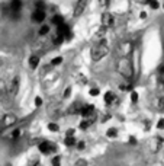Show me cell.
Here are the masks:
<instances>
[{
	"mask_svg": "<svg viewBox=\"0 0 164 166\" xmlns=\"http://www.w3.org/2000/svg\"><path fill=\"white\" fill-rule=\"evenodd\" d=\"M113 25H115V18H113V15L109 13V12H105L103 15H102V26L109 29Z\"/></svg>",
	"mask_w": 164,
	"mask_h": 166,
	"instance_id": "5",
	"label": "cell"
},
{
	"mask_svg": "<svg viewBox=\"0 0 164 166\" xmlns=\"http://www.w3.org/2000/svg\"><path fill=\"white\" fill-rule=\"evenodd\" d=\"M52 41H54V44H55V45H58V44H61V42L64 41V38H63V37H60V35H57V37H55V38L52 39Z\"/></svg>",
	"mask_w": 164,
	"mask_h": 166,
	"instance_id": "26",
	"label": "cell"
},
{
	"mask_svg": "<svg viewBox=\"0 0 164 166\" xmlns=\"http://www.w3.org/2000/svg\"><path fill=\"white\" fill-rule=\"evenodd\" d=\"M16 121H17V117L15 114H5L3 118H2V127L3 128L12 127L13 124H16Z\"/></svg>",
	"mask_w": 164,
	"mask_h": 166,
	"instance_id": "6",
	"label": "cell"
},
{
	"mask_svg": "<svg viewBox=\"0 0 164 166\" xmlns=\"http://www.w3.org/2000/svg\"><path fill=\"white\" fill-rule=\"evenodd\" d=\"M90 95H92V96H97V95H99V89L97 88L90 89Z\"/></svg>",
	"mask_w": 164,
	"mask_h": 166,
	"instance_id": "30",
	"label": "cell"
},
{
	"mask_svg": "<svg viewBox=\"0 0 164 166\" xmlns=\"http://www.w3.org/2000/svg\"><path fill=\"white\" fill-rule=\"evenodd\" d=\"M48 32H49V28L47 26V25H44V26L39 29V35H47Z\"/></svg>",
	"mask_w": 164,
	"mask_h": 166,
	"instance_id": "24",
	"label": "cell"
},
{
	"mask_svg": "<svg viewBox=\"0 0 164 166\" xmlns=\"http://www.w3.org/2000/svg\"><path fill=\"white\" fill-rule=\"evenodd\" d=\"M109 2L110 0H105V6H109Z\"/></svg>",
	"mask_w": 164,
	"mask_h": 166,
	"instance_id": "40",
	"label": "cell"
},
{
	"mask_svg": "<svg viewBox=\"0 0 164 166\" xmlns=\"http://www.w3.org/2000/svg\"><path fill=\"white\" fill-rule=\"evenodd\" d=\"M155 105H157V109L158 111H164V96H158V98H157Z\"/></svg>",
	"mask_w": 164,
	"mask_h": 166,
	"instance_id": "16",
	"label": "cell"
},
{
	"mask_svg": "<svg viewBox=\"0 0 164 166\" xmlns=\"http://www.w3.org/2000/svg\"><path fill=\"white\" fill-rule=\"evenodd\" d=\"M22 9V0H12L10 3V10H12V15L13 16H17L19 12Z\"/></svg>",
	"mask_w": 164,
	"mask_h": 166,
	"instance_id": "8",
	"label": "cell"
},
{
	"mask_svg": "<svg viewBox=\"0 0 164 166\" xmlns=\"http://www.w3.org/2000/svg\"><path fill=\"white\" fill-rule=\"evenodd\" d=\"M77 147H78V149H80V150H82V149H84V141H80Z\"/></svg>",
	"mask_w": 164,
	"mask_h": 166,
	"instance_id": "36",
	"label": "cell"
},
{
	"mask_svg": "<svg viewBox=\"0 0 164 166\" xmlns=\"http://www.w3.org/2000/svg\"><path fill=\"white\" fill-rule=\"evenodd\" d=\"M157 127L161 130V128H164V120H160L158 121V124H157Z\"/></svg>",
	"mask_w": 164,
	"mask_h": 166,
	"instance_id": "32",
	"label": "cell"
},
{
	"mask_svg": "<svg viewBox=\"0 0 164 166\" xmlns=\"http://www.w3.org/2000/svg\"><path fill=\"white\" fill-rule=\"evenodd\" d=\"M132 42L131 41H122L118 47H116V51L119 54L120 58H129V55L132 53Z\"/></svg>",
	"mask_w": 164,
	"mask_h": 166,
	"instance_id": "3",
	"label": "cell"
},
{
	"mask_svg": "<svg viewBox=\"0 0 164 166\" xmlns=\"http://www.w3.org/2000/svg\"><path fill=\"white\" fill-rule=\"evenodd\" d=\"M52 22H54L55 25H58V26H60V25L64 23V21H63V18H61V16H54V18H52Z\"/></svg>",
	"mask_w": 164,
	"mask_h": 166,
	"instance_id": "20",
	"label": "cell"
},
{
	"mask_svg": "<svg viewBox=\"0 0 164 166\" xmlns=\"http://www.w3.org/2000/svg\"><path fill=\"white\" fill-rule=\"evenodd\" d=\"M73 136H74V130L71 128V130H68V131H67V137H73Z\"/></svg>",
	"mask_w": 164,
	"mask_h": 166,
	"instance_id": "33",
	"label": "cell"
},
{
	"mask_svg": "<svg viewBox=\"0 0 164 166\" xmlns=\"http://www.w3.org/2000/svg\"><path fill=\"white\" fill-rule=\"evenodd\" d=\"M131 99H132V102H137L138 101V93L137 92H132L131 93Z\"/></svg>",
	"mask_w": 164,
	"mask_h": 166,
	"instance_id": "31",
	"label": "cell"
},
{
	"mask_svg": "<svg viewBox=\"0 0 164 166\" xmlns=\"http://www.w3.org/2000/svg\"><path fill=\"white\" fill-rule=\"evenodd\" d=\"M41 104H42V99H41V98H36V99H35V105L39 106Z\"/></svg>",
	"mask_w": 164,
	"mask_h": 166,
	"instance_id": "34",
	"label": "cell"
},
{
	"mask_svg": "<svg viewBox=\"0 0 164 166\" xmlns=\"http://www.w3.org/2000/svg\"><path fill=\"white\" fill-rule=\"evenodd\" d=\"M108 137H110V138H113V137H116V136H118V131H116L115 128H109V130H108Z\"/></svg>",
	"mask_w": 164,
	"mask_h": 166,
	"instance_id": "19",
	"label": "cell"
},
{
	"mask_svg": "<svg viewBox=\"0 0 164 166\" xmlns=\"http://www.w3.org/2000/svg\"><path fill=\"white\" fill-rule=\"evenodd\" d=\"M80 109H82V106L78 105V104H74V105L70 108V112L71 114H76V112H80Z\"/></svg>",
	"mask_w": 164,
	"mask_h": 166,
	"instance_id": "18",
	"label": "cell"
},
{
	"mask_svg": "<svg viewBox=\"0 0 164 166\" xmlns=\"http://www.w3.org/2000/svg\"><path fill=\"white\" fill-rule=\"evenodd\" d=\"M129 140H131V143H132V144H135V143H137V141H135V138H134V137H131Z\"/></svg>",
	"mask_w": 164,
	"mask_h": 166,
	"instance_id": "39",
	"label": "cell"
},
{
	"mask_svg": "<svg viewBox=\"0 0 164 166\" xmlns=\"http://www.w3.org/2000/svg\"><path fill=\"white\" fill-rule=\"evenodd\" d=\"M80 114H82L83 117H86V118H92V117H94V106L93 105H84V106H82Z\"/></svg>",
	"mask_w": 164,
	"mask_h": 166,
	"instance_id": "9",
	"label": "cell"
},
{
	"mask_svg": "<svg viewBox=\"0 0 164 166\" xmlns=\"http://www.w3.org/2000/svg\"><path fill=\"white\" fill-rule=\"evenodd\" d=\"M86 6H87V0H77L76 6H74V12H73L74 18L82 16L84 9H86Z\"/></svg>",
	"mask_w": 164,
	"mask_h": 166,
	"instance_id": "7",
	"label": "cell"
},
{
	"mask_svg": "<svg viewBox=\"0 0 164 166\" xmlns=\"http://www.w3.org/2000/svg\"><path fill=\"white\" fill-rule=\"evenodd\" d=\"M48 130H51V131H58L60 127H58L57 124H54V122H49V124H48Z\"/></svg>",
	"mask_w": 164,
	"mask_h": 166,
	"instance_id": "23",
	"label": "cell"
},
{
	"mask_svg": "<svg viewBox=\"0 0 164 166\" xmlns=\"http://www.w3.org/2000/svg\"><path fill=\"white\" fill-rule=\"evenodd\" d=\"M148 5L151 6L153 9H157V7H158V3H157V0H148Z\"/></svg>",
	"mask_w": 164,
	"mask_h": 166,
	"instance_id": "27",
	"label": "cell"
},
{
	"mask_svg": "<svg viewBox=\"0 0 164 166\" xmlns=\"http://www.w3.org/2000/svg\"><path fill=\"white\" fill-rule=\"evenodd\" d=\"M93 122H94V117H92V118H86V120H83V121L80 122V128H82V130H86V128H89Z\"/></svg>",
	"mask_w": 164,
	"mask_h": 166,
	"instance_id": "14",
	"label": "cell"
},
{
	"mask_svg": "<svg viewBox=\"0 0 164 166\" xmlns=\"http://www.w3.org/2000/svg\"><path fill=\"white\" fill-rule=\"evenodd\" d=\"M158 72L161 73V74H164V66H160V69H158Z\"/></svg>",
	"mask_w": 164,
	"mask_h": 166,
	"instance_id": "37",
	"label": "cell"
},
{
	"mask_svg": "<svg viewBox=\"0 0 164 166\" xmlns=\"http://www.w3.org/2000/svg\"><path fill=\"white\" fill-rule=\"evenodd\" d=\"M19 86H21V79H19V76H15V77L10 80V85H9V88H7L9 96L15 98L17 95V92H19Z\"/></svg>",
	"mask_w": 164,
	"mask_h": 166,
	"instance_id": "4",
	"label": "cell"
},
{
	"mask_svg": "<svg viewBox=\"0 0 164 166\" xmlns=\"http://www.w3.org/2000/svg\"><path fill=\"white\" fill-rule=\"evenodd\" d=\"M70 92H71V88H67V89H66V92H64V98H67V96L70 95Z\"/></svg>",
	"mask_w": 164,
	"mask_h": 166,
	"instance_id": "35",
	"label": "cell"
},
{
	"mask_svg": "<svg viewBox=\"0 0 164 166\" xmlns=\"http://www.w3.org/2000/svg\"><path fill=\"white\" fill-rule=\"evenodd\" d=\"M64 143H66V146H74L76 144V140H74V137H67L64 140Z\"/></svg>",
	"mask_w": 164,
	"mask_h": 166,
	"instance_id": "21",
	"label": "cell"
},
{
	"mask_svg": "<svg viewBox=\"0 0 164 166\" xmlns=\"http://www.w3.org/2000/svg\"><path fill=\"white\" fill-rule=\"evenodd\" d=\"M116 69H118V73L125 79H131L134 76V69H132V63L129 58H119Z\"/></svg>",
	"mask_w": 164,
	"mask_h": 166,
	"instance_id": "2",
	"label": "cell"
},
{
	"mask_svg": "<svg viewBox=\"0 0 164 166\" xmlns=\"http://www.w3.org/2000/svg\"><path fill=\"white\" fill-rule=\"evenodd\" d=\"M113 101H115L113 92H106V95H105V102H106V104H112Z\"/></svg>",
	"mask_w": 164,
	"mask_h": 166,
	"instance_id": "15",
	"label": "cell"
},
{
	"mask_svg": "<svg viewBox=\"0 0 164 166\" xmlns=\"http://www.w3.org/2000/svg\"><path fill=\"white\" fill-rule=\"evenodd\" d=\"M161 144H163V138L161 137H155L153 138V141H151V150H153V153H157L161 147Z\"/></svg>",
	"mask_w": 164,
	"mask_h": 166,
	"instance_id": "11",
	"label": "cell"
},
{
	"mask_svg": "<svg viewBox=\"0 0 164 166\" xmlns=\"http://www.w3.org/2000/svg\"><path fill=\"white\" fill-rule=\"evenodd\" d=\"M7 96H9V93H7V88H6L5 82L0 80V102H5V101L7 99Z\"/></svg>",
	"mask_w": 164,
	"mask_h": 166,
	"instance_id": "12",
	"label": "cell"
},
{
	"mask_svg": "<svg viewBox=\"0 0 164 166\" xmlns=\"http://www.w3.org/2000/svg\"><path fill=\"white\" fill-rule=\"evenodd\" d=\"M76 166H87V162L84 160V159H78L76 162Z\"/></svg>",
	"mask_w": 164,
	"mask_h": 166,
	"instance_id": "29",
	"label": "cell"
},
{
	"mask_svg": "<svg viewBox=\"0 0 164 166\" xmlns=\"http://www.w3.org/2000/svg\"><path fill=\"white\" fill-rule=\"evenodd\" d=\"M139 16H141V18H142V19H144V18H145V16H147V13H145V12H142V13H141V15H139Z\"/></svg>",
	"mask_w": 164,
	"mask_h": 166,
	"instance_id": "38",
	"label": "cell"
},
{
	"mask_svg": "<svg viewBox=\"0 0 164 166\" xmlns=\"http://www.w3.org/2000/svg\"><path fill=\"white\" fill-rule=\"evenodd\" d=\"M0 64H2V63H0Z\"/></svg>",
	"mask_w": 164,
	"mask_h": 166,
	"instance_id": "41",
	"label": "cell"
},
{
	"mask_svg": "<svg viewBox=\"0 0 164 166\" xmlns=\"http://www.w3.org/2000/svg\"><path fill=\"white\" fill-rule=\"evenodd\" d=\"M38 63H39V57H36V55H32L29 58V66L32 67V69H35V67L38 66Z\"/></svg>",
	"mask_w": 164,
	"mask_h": 166,
	"instance_id": "17",
	"label": "cell"
},
{
	"mask_svg": "<svg viewBox=\"0 0 164 166\" xmlns=\"http://www.w3.org/2000/svg\"><path fill=\"white\" fill-rule=\"evenodd\" d=\"M108 53H109V48H108V45L105 42V39H102V41H96V44L92 47L90 57H92L93 61H99V60H102L103 57H106Z\"/></svg>",
	"mask_w": 164,
	"mask_h": 166,
	"instance_id": "1",
	"label": "cell"
},
{
	"mask_svg": "<svg viewBox=\"0 0 164 166\" xmlns=\"http://www.w3.org/2000/svg\"><path fill=\"white\" fill-rule=\"evenodd\" d=\"M19 136H21V128H19V130H15V131L12 133V138H13V140H16Z\"/></svg>",
	"mask_w": 164,
	"mask_h": 166,
	"instance_id": "28",
	"label": "cell"
},
{
	"mask_svg": "<svg viewBox=\"0 0 164 166\" xmlns=\"http://www.w3.org/2000/svg\"><path fill=\"white\" fill-rule=\"evenodd\" d=\"M39 150L42 152V153H45V155H48L49 152H54L55 150V146L51 143H47V141H44V143L39 144Z\"/></svg>",
	"mask_w": 164,
	"mask_h": 166,
	"instance_id": "10",
	"label": "cell"
},
{
	"mask_svg": "<svg viewBox=\"0 0 164 166\" xmlns=\"http://www.w3.org/2000/svg\"><path fill=\"white\" fill-rule=\"evenodd\" d=\"M61 165V157L60 156H55L52 159V166H60Z\"/></svg>",
	"mask_w": 164,
	"mask_h": 166,
	"instance_id": "25",
	"label": "cell"
},
{
	"mask_svg": "<svg viewBox=\"0 0 164 166\" xmlns=\"http://www.w3.org/2000/svg\"><path fill=\"white\" fill-rule=\"evenodd\" d=\"M44 19H45V10H35L32 13L33 22H42Z\"/></svg>",
	"mask_w": 164,
	"mask_h": 166,
	"instance_id": "13",
	"label": "cell"
},
{
	"mask_svg": "<svg viewBox=\"0 0 164 166\" xmlns=\"http://www.w3.org/2000/svg\"><path fill=\"white\" fill-rule=\"evenodd\" d=\"M61 63H63V58H61V57H55V58H52V61H51L52 66H58Z\"/></svg>",
	"mask_w": 164,
	"mask_h": 166,
	"instance_id": "22",
	"label": "cell"
}]
</instances>
